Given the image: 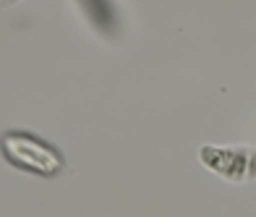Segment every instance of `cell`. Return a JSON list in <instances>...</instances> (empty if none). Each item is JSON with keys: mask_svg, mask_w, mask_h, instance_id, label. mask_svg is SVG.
I'll return each mask as SVG.
<instances>
[{"mask_svg": "<svg viewBox=\"0 0 256 217\" xmlns=\"http://www.w3.org/2000/svg\"><path fill=\"white\" fill-rule=\"evenodd\" d=\"M0 154L10 168L40 178H55L66 168V157L52 142L24 128L0 134Z\"/></svg>", "mask_w": 256, "mask_h": 217, "instance_id": "1", "label": "cell"}, {"mask_svg": "<svg viewBox=\"0 0 256 217\" xmlns=\"http://www.w3.org/2000/svg\"><path fill=\"white\" fill-rule=\"evenodd\" d=\"M202 162L228 180L256 178V152L246 146H202Z\"/></svg>", "mask_w": 256, "mask_h": 217, "instance_id": "2", "label": "cell"}, {"mask_svg": "<svg viewBox=\"0 0 256 217\" xmlns=\"http://www.w3.org/2000/svg\"><path fill=\"white\" fill-rule=\"evenodd\" d=\"M14 3H18V0H0V6H14Z\"/></svg>", "mask_w": 256, "mask_h": 217, "instance_id": "4", "label": "cell"}, {"mask_svg": "<svg viewBox=\"0 0 256 217\" xmlns=\"http://www.w3.org/2000/svg\"><path fill=\"white\" fill-rule=\"evenodd\" d=\"M81 14L86 16V21L94 26L102 37L115 40L120 32V18H118V10H115L112 0H76Z\"/></svg>", "mask_w": 256, "mask_h": 217, "instance_id": "3", "label": "cell"}]
</instances>
